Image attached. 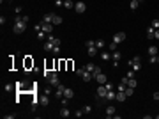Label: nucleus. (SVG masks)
<instances>
[{
    "mask_svg": "<svg viewBox=\"0 0 159 119\" xmlns=\"http://www.w3.org/2000/svg\"><path fill=\"white\" fill-rule=\"evenodd\" d=\"M25 29H27V23L21 21V14H16V21H14V29H12V32H14V34H23Z\"/></svg>",
    "mask_w": 159,
    "mask_h": 119,
    "instance_id": "obj_1",
    "label": "nucleus"
},
{
    "mask_svg": "<svg viewBox=\"0 0 159 119\" xmlns=\"http://www.w3.org/2000/svg\"><path fill=\"white\" fill-rule=\"evenodd\" d=\"M129 68H133L134 71L141 70V57H140V55H136V57H133V59L129 60Z\"/></svg>",
    "mask_w": 159,
    "mask_h": 119,
    "instance_id": "obj_2",
    "label": "nucleus"
},
{
    "mask_svg": "<svg viewBox=\"0 0 159 119\" xmlns=\"http://www.w3.org/2000/svg\"><path fill=\"white\" fill-rule=\"evenodd\" d=\"M48 84H50L51 87H59V85H60V80H59V75H57V71H53V73H51V77L48 78Z\"/></svg>",
    "mask_w": 159,
    "mask_h": 119,
    "instance_id": "obj_3",
    "label": "nucleus"
},
{
    "mask_svg": "<svg viewBox=\"0 0 159 119\" xmlns=\"http://www.w3.org/2000/svg\"><path fill=\"white\" fill-rule=\"evenodd\" d=\"M85 9H87V4H85L83 0H80V2H76V4H74V11H76L78 14H83V12H85Z\"/></svg>",
    "mask_w": 159,
    "mask_h": 119,
    "instance_id": "obj_4",
    "label": "nucleus"
},
{
    "mask_svg": "<svg viewBox=\"0 0 159 119\" xmlns=\"http://www.w3.org/2000/svg\"><path fill=\"white\" fill-rule=\"evenodd\" d=\"M53 29H55V25H53V23L41 21V30H42V32H46V34H51V32H53Z\"/></svg>",
    "mask_w": 159,
    "mask_h": 119,
    "instance_id": "obj_5",
    "label": "nucleus"
},
{
    "mask_svg": "<svg viewBox=\"0 0 159 119\" xmlns=\"http://www.w3.org/2000/svg\"><path fill=\"white\" fill-rule=\"evenodd\" d=\"M97 96L99 98H103V99H106V94H108V89H106V85L104 84H99V87H97Z\"/></svg>",
    "mask_w": 159,
    "mask_h": 119,
    "instance_id": "obj_6",
    "label": "nucleus"
},
{
    "mask_svg": "<svg viewBox=\"0 0 159 119\" xmlns=\"http://www.w3.org/2000/svg\"><path fill=\"white\" fill-rule=\"evenodd\" d=\"M122 41H126V32H117L115 36H113V43H122Z\"/></svg>",
    "mask_w": 159,
    "mask_h": 119,
    "instance_id": "obj_7",
    "label": "nucleus"
},
{
    "mask_svg": "<svg viewBox=\"0 0 159 119\" xmlns=\"http://www.w3.org/2000/svg\"><path fill=\"white\" fill-rule=\"evenodd\" d=\"M73 96H74V91L71 89V87H66V89H64V96H62V98H69V99H73Z\"/></svg>",
    "mask_w": 159,
    "mask_h": 119,
    "instance_id": "obj_8",
    "label": "nucleus"
},
{
    "mask_svg": "<svg viewBox=\"0 0 159 119\" xmlns=\"http://www.w3.org/2000/svg\"><path fill=\"white\" fill-rule=\"evenodd\" d=\"M115 99H117V101H126V99H127V96H126V92H124V91H117V96H115Z\"/></svg>",
    "mask_w": 159,
    "mask_h": 119,
    "instance_id": "obj_9",
    "label": "nucleus"
},
{
    "mask_svg": "<svg viewBox=\"0 0 159 119\" xmlns=\"http://www.w3.org/2000/svg\"><path fill=\"white\" fill-rule=\"evenodd\" d=\"M89 55L90 57H96V55H97V52H99V48H97V46H96V45H94V46H89Z\"/></svg>",
    "mask_w": 159,
    "mask_h": 119,
    "instance_id": "obj_10",
    "label": "nucleus"
},
{
    "mask_svg": "<svg viewBox=\"0 0 159 119\" xmlns=\"http://www.w3.org/2000/svg\"><path fill=\"white\" fill-rule=\"evenodd\" d=\"M96 80H97L99 84H106V82H108V77H106L104 73H99V75L96 77Z\"/></svg>",
    "mask_w": 159,
    "mask_h": 119,
    "instance_id": "obj_11",
    "label": "nucleus"
},
{
    "mask_svg": "<svg viewBox=\"0 0 159 119\" xmlns=\"http://www.w3.org/2000/svg\"><path fill=\"white\" fill-rule=\"evenodd\" d=\"M106 117H115V107H106Z\"/></svg>",
    "mask_w": 159,
    "mask_h": 119,
    "instance_id": "obj_12",
    "label": "nucleus"
},
{
    "mask_svg": "<svg viewBox=\"0 0 159 119\" xmlns=\"http://www.w3.org/2000/svg\"><path fill=\"white\" fill-rule=\"evenodd\" d=\"M81 78L85 80V82H90V80L94 78V77H92V73H90V71L85 70V71H83V75H81Z\"/></svg>",
    "mask_w": 159,
    "mask_h": 119,
    "instance_id": "obj_13",
    "label": "nucleus"
},
{
    "mask_svg": "<svg viewBox=\"0 0 159 119\" xmlns=\"http://www.w3.org/2000/svg\"><path fill=\"white\" fill-rule=\"evenodd\" d=\"M39 103H41V105H48V103H50V99H48V94H46V92H44L42 96H39Z\"/></svg>",
    "mask_w": 159,
    "mask_h": 119,
    "instance_id": "obj_14",
    "label": "nucleus"
},
{
    "mask_svg": "<svg viewBox=\"0 0 159 119\" xmlns=\"http://www.w3.org/2000/svg\"><path fill=\"white\" fill-rule=\"evenodd\" d=\"M74 4L76 2H73V0H64V7L66 9H74Z\"/></svg>",
    "mask_w": 159,
    "mask_h": 119,
    "instance_id": "obj_15",
    "label": "nucleus"
},
{
    "mask_svg": "<svg viewBox=\"0 0 159 119\" xmlns=\"http://www.w3.org/2000/svg\"><path fill=\"white\" fill-rule=\"evenodd\" d=\"M51 23H53V25H60V23H62V16H59V14L53 12V21H51Z\"/></svg>",
    "mask_w": 159,
    "mask_h": 119,
    "instance_id": "obj_16",
    "label": "nucleus"
},
{
    "mask_svg": "<svg viewBox=\"0 0 159 119\" xmlns=\"http://www.w3.org/2000/svg\"><path fill=\"white\" fill-rule=\"evenodd\" d=\"M64 89H66V87H64V85L60 84L59 87H57V91H55V94H57L59 98H62V96H64Z\"/></svg>",
    "mask_w": 159,
    "mask_h": 119,
    "instance_id": "obj_17",
    "label": "nucleus"
},
{
    "mask_svg": "<svg viewBox=\"0 0 159 119\" xmlns=\"http://www.w3.org/2000/svg\"><path fill=\"white\" fill-rule=\"evenodd\" d=\"M154 32H156V29L150 25L149 29H147V37H149V39H154Z\"/></svg>",
    "mask_w": 159,
    "mask_h": 119,
    "instance_id": "obj_18",
    "label": "nucleus"
},
{
    "mask_svg": "<svg viewBox=\"0 0 159 119\" xmlns=\"http://www.w3.org/2000/svg\"><path fill=\"white\" fill-rule=\"evenodd\" d=\"M69 116H71V112L67 107H64V109L60 110V117H69Z\"/></svg>",
    "mask_w": 159,
    "mask_h": 119,
    "instance_id": "obj_19",
    "label": "nucleus"
},
{
    "mask_svg": "<svg viewBox=\"0 0 159 119\" xmlns=\"http://www.w3.org/2000/svg\"><path fill=\"white\" fill-rule=\"evenodd\" d=\"M149 55H150V57H156V55H157V46L152 45V46L149 48Z\"/></svg>",
    "mask_w": 159,
    "mask_h": 119,
    "instance_id": "obj_20",
    "label": "nucleus"
},
{
    "mask_svg": "<svg viewBox=\"0 0 159 119\" xmlns=\"http://www.w3.org/2000/svg\"><path fill=\"white\" fill-rule=\"evenodd\" d=\"M120 57H122V53H120L119 50H115V52H113V55H111V59L115 60V62H119V60H120Z\"/></svg>",
    "mask_w": 159,
    "mask_h": 119,
    "instance_id": "obj_21",
    "label": "nucleus"
},
{
    "mask_svg": "<svg viewBox=\"0 0 159 119\" xmlns=\"http://www.w3.org/2000/svg\"><path fill=\"white\" fill-rule=\"evenodd\" d=\"M124 92H126V96H127V98H131V96L134 94V87H129V85H127V87H126V91H124Z\"/></svg>",
    "mask_w": 159,
    "mask_h": 119,
    "instance_id": "obj_22",
    "label": "nucleus"
},
{
    "mask_svg": "<svg viewBox=\"0 0 159 119\" xmlns=\"http://www.w3.org/2000/svg\"><path fill=\"white\" fill-rule=\"evenodd\" d=\"M42 21H46V23H51V21H53V12H48V14H44Z\"/></svg>",
    "mask_w": 159,
    "mask_h": 119,
    "instance_id": "obj_23",
    "label": "nucleus"
},
{
    "mask_svg": "<svg viewBox=\"0 0 159 119\" xmlns=\"http://www.w3.org/2000/svg\"><path fill=\"white\" fill-rule=\"evenodd\" d=\"M129 5H131V11H134V9H138L140 2H138V0H131V2H129Z\"/></svg>",
    "mask_w": 159,
    "mask_h": 119,
    "instance_id": "obj_24",
    "label": "nucleus"
},
{
    "mask_svg": "<svg viewBox=\"0 0 159 119\" xmlns=\"http://www.w3.org/2000/svg\"><path fill=\"white\" fill-rule=\"evenodd\" d=\"M115 96H117V92L111 89V91H108V94H106V99H115Z\"/></svg>",
    "mask_w": 159,
    "mask_h": 119,
    "instance_id": "obj_25",
    "label": "nucleus"
},
{
    "mask_svg": "<svg viewBox=\"0 0 159 119\" xmlns=\"http://www.w3.org/2000/svg\"><path fill=\"white\" fill-rule=\"evenodd\" d=\"M99 73H103V70H101L99 66H96V70L92 71V77H94V78H96V77H97V75H99Z\"/></svg>",
    "mask_w": 159,
    "mask_h": 119,
    "instance_id": "obj_26",
    "label": "nucleus"
},
{
    "mask_svg": "<svg viewBox=\"0 0 159 119\" xmlns=\"http://www.w3.org/2000/svg\"><path fill=\"white\" fill-rule=\"evenodd\" d=\"M85 70H87V71H90V73H92V71L96 70V64H92V62H89V64L85 66Z\"/></svg>",
    "mask_w": 159,
    "mask_h": 119,
    "instance_id": "obj_27",
    "label": "nucleus"
},
{
    "mask_svg": "<svg viewBox=\"0 0 159 119\" xmlns=\"http://www.w3.org/2000/svg\"><path fill=\"white\" fill-rule=\"evenodd\" d=\"M127 85H129V87H136V85H138V82H136V78H129V82H127Z\"/></svg>",
    "mask_w": 159,
    "mask_h": 119,
    "instance_id": "obj_28",
    "label": "nucleus"
},
{
    "mask_svg": "<svg viewBox=\"0 0 159 119\" xmlns=\"http://www.w3.org/2000/svg\"><path fill=\"white\" fill-rule=\"evenodd\" d=\"M55 48V45L51 43V41H46V45H44V50H53Z\"/></svg>",
    "mask_w": 159,
    "mask_h": 119,
    "instance_id": "obj_29",
    "label": "nucleus"
},
{
    "mask_svg": "<svg viewBox=\"0 0 159 119\" xmlns=\"http://www.w3.org/2000/svg\"><path fill=\"white\" fill-rule=\"evenodd\" d=\"M96 46H97L99 50H103V48H104V41H103V39H97V41H96Z\"/></svg>",
    "mask_w": 159,
    "mask_h": 119,
    "instance_id": "obj_30",
    "label": "nucleus"
},
{
    "mask_svg": "<svg viewBox=\"0 0 159 119\" xmlns=\"http://www.w3.org/2000/svg\"><path fill=\"white\" fill-rule=\"evenodd\" d=\"M101 59H103V60H108V59H111V55L106 53V52H101Z\"/></svg>",
    "mask_w": 159,
    "mask_h": 119,
    "instance_id": "obj_31",
    "label": "nucleus"
},
{
    "mask_svg": "<svg viewBox=\"0 0 159 119\" xmlns=\"http://www.w3.org/2000/svg\"><path fill=\"white\" fill-rule=\"evenodd\" d=\"M51 73H53V71H50V70H44V71H42V77H44V78H50V77H51Z\"/></svg>",
    "mask_w": 159,
    "mask_h": 119,
    "instance_id": "obj_32",
    "label": "nucleus"
},
{
    "mask_svg": "<svg viewBox=\"0 0 159 119\" xmlns=\"http://www.w3.org/2000/svg\"><path fill=\"white\" fill-rule=\"evenodd\" d=\"M4 89L7 91V92H11V91L14 89V87H12V84H5V85H4Z\"/></svg>",
    "mask_w": 159,
    "mask_h": 119,
    "instance_id": "obj_33",
    "label": "nucleus"
},
{
    "mask_svg": "<svg viewBox=\"0 0 159 119\" xmlns=\"http://www.w3.org/2000/svg\"><path fill=\"white\" fill-rule=\"evenodd\" d=\"M152 27H154V29H159V18H156V20L152 21Z\"/></svg>",
    "mask_w": 159,
    "mask_h": 119,
    "instance_id": "obj_34",
    "label": "nucleus"
},
{
    "mask_svg": "<svg viewBox=\"0 0 159 119\" xmlns=\"http://www.w3.org/2000/svg\"><path fill=\"white\" fill-rule=\"evenodd\" d=\"M110 50H111V52H115V50H117V43H110V46H108Z\"/></svg>",
    "mask_w": 159,
    "mask_h": 119,
    "instance_id": "obj_35",
    "label": "nucleus"
},
{
    "mask_svg": "<svg viewBox=\"0 0 159 119\" xmlns=\"http://www.w3.org/2000/svg\"><path fill=\"white\" fill-rule=\"evenodd\" d=\"M60 101H62V105H64V107H67V103H69V98H60Z\"/></svg>",
    "mask_w": 159,
    "mask_h": 119,
    "instance_id": "obj_36",
    "label": "nucleus"
},
{
    "mask_svg": "<svg viewBox=\"0 0 159 119\" xmlns=\"http://www.w3.org/2000/svg\"><path fill=\"white\" fill-rule=\"evenodd\" d=\"M83 114H85V112H83V109H81V110H76V112H74V116H76V117H81Z\"/></svg>",
    "mask_w": 159,
    "mask_h": 119,
    "instance_id": "obj_37",
    "label": "nucleus"
},
{
    "mask_svg": "<svg viewBox=\"0 0 159 119\" xmlns=\"http://www.w3.org/2000/svg\"><path fill=\"white\" fill-rule=\"evenodd\" d=\"M90 105H85V107H83V112H85V114H90Z\"/></svg>",
    "mask_w": 159,
    "mask_h": 119,
    "instance_id": "obj_38",
    "label": "nucleus"
},
{
    "mask_svg": "<svg viewBox=\"0 0 159 119\" xmlns=\"http://www.w3.org/2000/svg\"><path fill=\"white\" fill-rule=\"evenodd\" d=\"M44 34H46V32H42V30H39V32H37V37H39V39H44Z\"/></svg>",
    "mask_w": 159,
    "mask_h": 119,
    "instance_id": "obj_39",
    "label": "nucleus"
},
{
    "mask_svg": "<svg viewBox=\"0 0 159 119\" xmlns=\"http://www.w3.org/2000/svg\"><path fill=\"white\" fill-rule=\"evenodd\" d=\"M134 73H136L134 70H133V71H127V78H134Z\"/></svg>",
    "mask_w": 159,
    "mask_h": 119,
    "instance_id": "obj_40",
    "label": "nucleus"
},
{
    "mask_svg": "<svg viewBox=\"0 0 159 119\" xmlns=\"http://www.w3.org/2000/svg\"><path fill=\"white\" fill-rule=\"evenodd\" d=\"M4 117H5V119H14V117H16V114H5Z\"/></svg>",
    "mask_w": 159,
    "mask_h": 119,
    "instance_id": "obj_41",
    "label": "nucleus"
},
{
    "mask_svg": "<svg viewBox=\"0 0 159 119\" xmlns=\"http://www.w3.org/2000/svg\"><path fill=\"white\" fill-rule=\"evenodd\" d=\"M83 71H85V68H80V70H76V75L81 77V75H83Z\"/></svg>",
    "mask_w": 159,
    "mask_h": 119,
    "instance_id": "obj_42",
    "label": "nucleus"
},
{
    "mask_svg": "<svg viewBox=\"0 0 159 119\" xmlns=\"http://www.w3.org/2000/svg\"><path fill=\"white\" fill-rule=\"evenodd\" d=\"M104 85H106V89H108V91H111V89H113V84H110V82H106Z\"/></svg>",
    "mask_w": 159,
    "mask_h": 119,
    "instance_id": "obj_43",
    "label": "nucleus"
},
{
    "mask_svg": "<svg viewBox=\"0 0 159 119\" xmlns=\"http://www.w3.org/2000/svg\"><path fill=\"white\" fill-rule=\"evenodd\" d=\"M85 45H87V48H89V46H94V45H96V41H87Z\"/></svg>",
    "mask_w": 159,
    "mask_h": 119,
    "instance_id": "obj_44",
    "label": "nucleus"
},
{
    "mask_svg": "<svg viewBox=\"0 0 159 119\" xmlns=\"http://www.w3.org/2000/svg\"><path fill=\"white\" fill-rule=\"evenodd\" d=\"M51 52H53V53H55V55H57V53H59V52H60V46H55V48L51 50Z\"/></svg>",
    "mask_w": 159,
    "mask_h": 119,
    "instance_id": "obj_45",
    "label": "nucleus"
},
{
    "mask_svg": "<svg viewBox=\"0 0 159 119\" xmlns=\"http://www.w3.org/2000/svg\"><path fill=\"white\" fill-rule=\"evenodd\" d=\"M21 21H25V23H28V16H25V14H23V16H21Z\"/></svg>",
    "mask_w": 159,
    "mask_h": 119,
    "instance_id": "obj_46",
    "label": "nucleus"
},
{
    "mask_svg": "<svg viewBox=\"0 0 159 119\" xmlns=\"http://www.w3.org/2000/svg\"><path fill=\"white\" fill-rule=\"evenodd\" d=\"M120 82H122V84H126V85H127V82H129V78H127V77H124V78L120 80Z\"/></svg>",
    "mask_w": 159,
    "mask_h": 119,
    "instance_id": "obj_47",
    "label": "nucleus"
},
{
    "mask_svg": "<svg viewBox=\"0 0 159 119\" xmlns=\"http://www.w3.org/2000/svg\"><path fill=\"white\" fill-rule=\"evenodd\" d=\"M154 37H156V39H159V29H156V32H154Z\"/></svg>",
    "mask_w": 159,
    "mask_h": 119,
    "instance_id": "obj_48",
    "label": "nucleus"
},
{
    "mask_svg": "<svg viewBox=\"0 0 159 119\" xmlns=\"http://www.w3.org/2000/svg\"><path fill=\"white\" fill-rule=\"evenodd\" d=\"M154 99H157V101H159V91H157V92H154Z\"/></svg>",
    "mask_w": 159,
    "mask_h": 119,
    "instance_id": "obj_49",
    "label": "nucleus"
},
{
    "mask_svg": "<svg viewBox=\"0 0 159 119\" xmlns=\"http://www.w3.org/2000/svg\"><path fill=\"white\" fill-rule=\"evenodd\" d=\"M138 2H140V4H141V2H145V0H138Z\"/></svg>",
    "mask_w": 159,
    "mask_h": 119,
    "instance_id": "obj_50",
    "label": "nucleus"
}]
</instances>
